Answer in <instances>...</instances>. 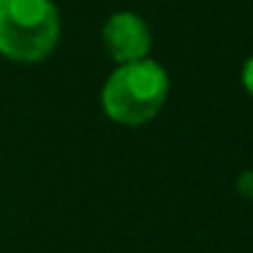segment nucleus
I'll return each instance as SVG.
<instances>
[{
  "instance_id": "obj_1",
  "label": "nucleus",
  "mask_w": 253,
  "mask_h": 253,
  "mask_svg": "<svg viewBox=\"0 0 253 253\" xmlns=\"http://www.w3.org/2000/svg\"><path fill=\"white\" fill-rule=\"evenodd\" d=\"M169 74L150 57L123 63L109 74L101 90L104 115L117 126H144L166 104Z\"/></svg>"
},
{
  "instance_id": "obj_2",
  "label": "nucleus",
  "mask_w": 253,
  "mask_h": 253,
  "mask_svg": "<svg viewBox=\"0 0 253 253\" xmlns=\"http://www.w3.org/2000/svg\"><path fill=\"white\" fill-rule=\"evenodd\" d=\"M60 39L52 0H0V55L14 63H41Z\"/></svg>"
},
{
  "instance_id": "obj_3",
  "label": "nucleus",
  "mask_w": 253,
  "mask_h": 253,
  "mask_svg": "<svg viewBox=\"0 0 253 253\" xmlns=\"http://www.w3.org/2000/svg\"><path fill=\"white\" fill-rule=\"evenodd\" d=\"M101 36H104L106 52H109V57L117 66L133 63V60H144L150 55V46H153V36H150L147 22L133 11L112 14L106 19Z\"/></svg>"
},
{
  "instance_id": "obj_4",
  "label": "nucleus",
  "mask_w": 253,
  "mask_h": 253,
  "mask_svg": "<svg viewBox=\"0 0 253 253\" xmlns=\"http://www.w3.org/2000/svg\"><path fill=\"white\" fill-rule=\"evenodd\" d=\"M237 191H240L245 199H251V202H253V169L242 171V174L237 177Z\"/></svg>"
},
{
  "instance_id": "obj_5",
  "label": "nucleus",
  "mask_w": 253,
  "mask_h": 253,
  "mask_svg": "<svg viewBox=\"0 0 253 253\" xmlns=\"http://www.w3.org/2000/svg\"><path fill=\"white\" fill-rule=\"evenodd\" d=\"M242 84H245V90L253 95V55L245 60V66H242Z\"/></svg>"
}]
</instances>
